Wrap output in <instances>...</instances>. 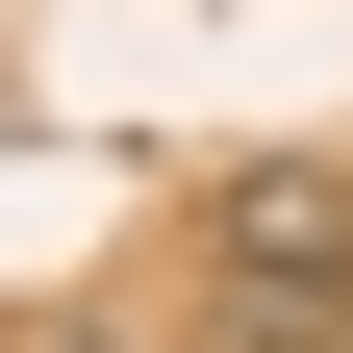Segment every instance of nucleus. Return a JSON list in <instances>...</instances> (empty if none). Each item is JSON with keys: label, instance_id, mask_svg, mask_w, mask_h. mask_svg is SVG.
I'll return each mask as SVG.
<instances>
[{"label": "nucleus", "instance_id": "nucleus-1", "mask_svg": "<svg viewBox=\"0 0 353 353\" xmlns=\"http://www.w3.org/2000/svg\"><path fill=\"white\" fill-rule=\"evenodd\" d=\"M202 278H228L278 353H328L353 328V176H228V202H202Z\"/></svg>", "mask_w": 353, "mask_h": 353}, {"label": "nucleus", "instance_id": "nucleus-2", "mask_svg": "<svg viewBox=\"0 0 353 353\" xmlns=\"http://www.w3.org/2000/svg\"><path fill=\"white\" fill-rule=\"evenodd\" d=\"M328 353H353V328H328Z\"/></svg>", "mask_w": 353, "mask_h": 353}]
</instances>
